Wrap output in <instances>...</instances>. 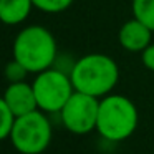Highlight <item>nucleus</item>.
<instances>
[{"mask_svg":"<svg viewBox=\"0 0 154 154\" xmlns=\"http://www.w3.org/2000/svg\"><path fill=\"white\" fill-rule=\"evenodd\" d=\"M71 83L75 91L90 94L98 100L108 96L119 80L116 61L104 53H90L81 57L71 68Z\"/></svg>","mask_w":154,"mask_h":154,"instance_id":"nucleus-1","label":"nucleus"},{"mask_svg":"<svg viewBox=\"0 0 154 154\" xmlns=\"http://www.w3.org/2000/svg\"><path fill=\"white\" fill-rule=\"evenodd\" d=\"M14 60L30 73H42L51 68L57 58V40L42 25H30L18 32L14 42Z\"/></svg>","mask_w":154,"mask_h":154,"instance_id":"nucleus-2","label":"nucleus"},{"mask_svg":"<svg viewBox=\"0 0 154 154\" xmlns=\"http://www.w3.org/2000/svg\"><path fill=\"white\" fill-rule=\"evenodd\" d=\"M139 123L137 108L123 94H108L100 100L96 131L111 143H119L133 136Z\"/></svg>","mask_w":154,"mask_h":154,"instance_id":"nucleus-3","label":"nucleus"},{"mask_svg":"<svg viewBox=\"0 0 154 154\" xmlns=\"http://www.w3.org/2000/svg\"><path fill=\"white\" fill-rule=\"evenodd\" d=\"M51 124L43 111L18 116L10 133V143L20 154H42L51 143Z\"/></svg>","mask_w":154,"mask_h":154,"instance_id":"nucleus-4","label":"nucleus"},{"mask_svg":"<svg viewBox=\"0 0 154 154\" xmlns=\"http://www.w3.org/2000/svg\"><path fill=\"white\" fill-rule=\"evenodd\" d=\"M32 86L37 96L38 109L43 113H60L75 93L70 75L57 68H48L37 73Z\"/></svg>","mask_w":154,"mask_h":154,"instance_id":"nucleus-5","label":"nucleus"},{"mask_svg":"<svg viewBox=\"0 0 154 154\" xmlns=\"http://www.w3.org/2000/svg\"><path fill=\"white\" fill-rule=\"evenodd\" d=\"M98 111H100L98 98L75 91L60 111V118L66 131L73 134H88L96 129Z\"/></svg>","mask_w":154,"mask_h":154,"instance_id":"nucleus-6","label":"nucleus"},{"mask_svg":"<svg viewBox=\"0 0 154 154\" xmlns=\"http://www.w3.org/2000/svg\"><path fill=\"white\" fill-rule=\"evenodd\" d=\"M4 100L15 114V118L25 116L28 113H33L38 109L37 96H35L33 86L27 81L18 83H8L7 90L4 93Z\"/></svg>","mask_w":154,"mask_h":154,"instance_id":"nucleus-7","label":"nucleus"},{"mask_svg":"<svg viewBox=\"0 0 154 154\" xmlns=\"http://www.w3.org/2000/svg\"><path fill=\"white\" fill-rule=\"evenodd\" d=\"M151 35H152V30L149 27H146L143 22L133 18L119 28L118 40L124 50L137 53L151 45Z\"/></svg>","mask_w":154,"mask_h":154,"instance_id":"nucleus-8","label":"nucleus"},{"mask_svg":"<svg viewBox=\"0 0 154 154\" xmlns=\"http://www.w3.org/2000/svg\"><path fill=\"white\" fill-rule=\"evenodd\" d=\"M32 7V0H0V22L5 25L22 23L28 18Z\"/></svg>","mask_w":154,"mask_h":154,"instance_id":"nucleus-9","label":"nucleus"},{"mask_svg":"<svg viewBox=\"0 0 154 154\" xmlns=\"http://www.w3.org/2000/svg\"><path fill=\"white\" fill-rule=\"evenodd\" d=\"M133 15L154 32V0H133Z\"/></svg>","mask_w":154,"mask_h":154,"instance_id":"nucleus-10","label":"nucleus"},{"mask_svg":"<svg viewBox=\"0 0 154 154\" xmlns=\"http://www.w3.org/2000/svg\"><path fill=\"white\" fill-rule=\"evenodd\" d=\"M15 119H17V118H15V114L12 113V109L8 108V104L5 103L4 96H0V141L10 137Z\"/></svg>","mask_w":154,"mask_h":154,"instance_id":"nucleus-11","label":"nucleus"},{"mask_svg":"<svg viewBox=\"0 0 154 154\" xmlns=\"http://www.w3.org/2000/svg\"><path fill=\"white\" fill-rule=\"evenodd\" d=\"M32 2H33V7L47 14H60L73 4V0H32Z\"/></svg>","mask_w":154,"mask_h":154,"instance_id":"nucleus-12","label":"nucleus"},{"mask_svg":"<svg viewBox=\"0 0 154 154\" xmlns=\"http://www.w3.org/2000/svg\"><path fill=\"white\" fill-rule=\"evenodd\" d=\"M30 71L23 66L22 63H18L17 60H12L5 65V70H4V75L7 78L8 83H18V81H25L27 75Z\"/></svg>","mask_w":154,"mask_h":154,"instance_id":"nucleus-13","label":"nucleus"},{"mask_svg":"<svg viewBox=\"0 0 154 154\" xmlns=\"http://www.w3.org/2000/svg\"><path fill=\"white\" fill-rule=\"evenodd\" d=\"M141 60L147 70L154 71V43H151L149 47H146L141 51Z\"/></svg>","mask_w":154,"mask_h":154,"instance_id":"nucleus-14","label":"nucleus"}]
</instances>
